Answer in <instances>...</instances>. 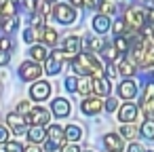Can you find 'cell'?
Returning a JSON list of instances; mask_svg holds the SVG:
<instances>
[{
    "label": "cell",
    "mask_w": 154,
    "mask_h": 152,
    "mask_svg": "<svg viewBox=\"0 0 154 152\" xmlns=\"http://www.w3.org/2000/svg\"><path fill=\"white\" fill-rule=\"evenodd\" d=\"M74 72H78L80 76H91V78H103V66L99 64V59L93 53H80L76 55V59L72 61Z\"/></svg>",
    "instance_id": "cell-1"
},
{
    "label": "cell",
    "mask_w": 154,
    "mask_h": 152,
    "mask_svg": "<svg viewBox=\"0 0 154 152\" xmlns=\"http://www.w3.org/2000/svg\"><path fill=\"white\" fill-rule=\"evenodd\" d=\"M143 21H146V15H143V11H139V9H129L127 15H125L127 32H137V30L143 26Z\"/></svg>",
    "instance_id": "cell-2"
},
{
    "label": "cell",
    "mask_w": 154,
    "mask_h": 152,
    "mask_svg": "<svg viewBox=\"0 0 154 152\" xmlns=\"http://www.w3.org/2000/svg\"><path fill=\"white\" fill-rule=\"evenodd\" d=\"M53 15H55V19H57L59 23H72V21L76 19V11H74L70 5H66V2H59V5L53 9Z\"/></svg>",
    "instance_id": "cell-3"
},
{
    "label": "cell",
    "mask_w": 154,
    "mask_h": 152,
    "mask_svg": "<svg viewBox=\"0 0 154 152\" xmlns=\"http://www.w3.org/2000/svg\"><path fill=\"white\" fill-rule=\"evenodd\" d=\"M42 74V68L36 64V61H23L19 66V76L23 80H36L38 76Z\"/></svg>",
    "instance_id": "cell-4"
},
{
    "label": "cell",
    "mask_w": 154,
    "mask_h": 152,
    "mask_svg": "<svg viewBox=\"0 0 154 152\" xmlns=\"http://www.w3.org/2000/svg\"><path fill=\"white\" fill-rule=\"evenodd\" d=\"M49 139H47V150H55V148H59L61 146V141L66 139V131L61 129V127H57V125H53V127H49Z\"/></svg>",
    "instance_id": "cell-5"
},
{
    "label": "cell",
    "mask_w": 154,
    "mask_h": 152,
    "mask_svg": "<svg viewBox=\"0 0 154 152\" xmlns=\"http://www.w3.org/2000/svg\"><path fill=\"white\" fill-rule=\"evenodd\" d=\"M49 93H51V85H49V82H45V80L34 82V85H32V89H30V95H32V99H36V101L47 99V97H49Z\"/></svg>",
    "instance_id": "cell-6"
},
{
    "label": "cell",
    "mask_w": 154,
    "mask_h": 152,
    "mask_svg": "<svg viewBox=\"0 0 154 152\" xmlns=\"http://www.w3.org/2000/svg\"><path fill=\"white\" fill-rule=\"evenodd\" d=\"M101 108H103V101H101L99 97H87V99L80 104V110H82V114H87V116L99 114Z\"/></svg>",
    "instance_id": "cell-7"
},
{
    "label": "cell",
    "mask_w": 154,
    "mask_h": 152,
    "mask_svg": "<svg viewBox=\"0 0 154 152\" xmlns=\"http://www.w3.org/2000/svg\"><path fill=\"white\" fill-rule=\"evenodd\" d=\"M49 112L42 108H32V112L28 114V123H32V127H42L49 123Z\"/></svg>",
    "instance_id": "cell-8"
},
{
    "label": "cell",
    "mask_w": 154,
    "mask_h": 152,
    "mask_svg": "<svg viewBox=\"0 0 154 152\" xmlns=\"http://www.w3.org/2000/svg\"><path fill=\"white\" fill-rule=\"evenodd\" d=\"M80 49H82V38L80 36H68L63 40V51L66 55H80Z\"/></svg>",
    "instance_id": "cell-9"
},
{
    "label": "cell",
    "mask_w": 154,
    "mask_h": 152,
    "mask_svg": "<svg viewBox=\"0 0 154 152\" xmlns=\"http://www.w3.org/2000/svg\"><path fill=\"white\" fill-rule=\"evenodd\" d=\"M137 114H139V110H137L135 104H125V106L118 110V118H120L125 125H131V123L137 118Z\"/></svg>",
    "instance_id": "cell-10"
},
{
    "label": "cell",
    "mask_w": 154,
    "mask_h": 152,
    "mask_svg": "<svg viewBox=\"0 0 154 152\" xmlns=\"http://www.w3.org/2000/svg\"><path fill=\"white\" fill-rule=\"evenodd\" d=\"M118 95L122 97V99H133L135 95H137V85H135V80H122L120 82V87H118Z\"/></svg>",
    "instance_id": "cell-11"
},
{
    "label": "cell",
    "mask_w": 154,
    "mask_h": 152,
    "mask_svg": "<svg viewBox=\"0 0 154 152\" xmlns=\"http://www.w3.org/2000/svg\"><path fill=\"white\" fill-rule=\"evenodd\" d=\"M51 110H53V114H55L57 118H66V116L70 114V104H68V99H63V97H57V99H53V104H51Z\"/></svg>",
    "instance_id": "cell-12"
},
{
    "label": "cell",
    "mask_w": 154,
    "mask_h": 152,
    "mask_svg": "<svg viewBox=\"0 0 154 152\" xmlns=\"http://www.w3.org/2000/svg\"><path fill=\"white\" fill-rule=\"evenodd\" d=\"M7 123H9V127H11V129H15V131L19 133V131H23V129H26L28 118H26V116H21V114H17V112H11V114L7 116Z\"/></svg>",
    "instance_id": "cell-13"
},
{
    "label": "cell",
    "mask_w": 154,
    "mask_h": 152,
    "mask_svg": "<svg viewBox=\"0 0 154 152\" xmlns=\"http://www.w3.org/2000/svg\"><path fill=\"white\" fill-rule=\"evenodd\" d=\"M103 146H106L110 152H120V150H122V139H120L116 133H106V135H103Z\"/></svg>",
    "instance_id": "cell-14"
},
{
    "label": "cell",
    "mask_w": 154,
    "mask_h": 152,
    "mask_svg": "<svg viewBox=\"0 0 154 152\" xmlns=\"http://www.w3.org/2000/svg\"><path fill=\"white\" fill-rule=\"evenodd\" d=\"M110 89H112V85H110V80L103 76V78H97L95 82H93V91L97 93V97H103V95H108L110 93Z\"/></svg>",
    "instance_id": "cell-15"
},
{
    "label": "cell",
    "mask_w": 154,
    "mask_h": 152,
    "mask_svg": "<svg viewBox=\"0 0 154 152\" xmlns=\"http://www.w3.org/2000/svg\"><path fill=\"white\" fill-rule=\"evenodd\" d=\"M42 32H45V28H28L26 32H23V38H26V42H36V40H42Z\"/></svg>",
    "instance_id": "cell-16"
},
{
    "label": "cell",
    "mask_w": 154,
    "mask_h": 152,
    "mask_svg": "<svg viewBox=\"0 0 154 152\" xmlns=\"http://www.w3.org/2000/svg\"><path fill=\"white\" fill-rule=\"evenodd\" d=\"M28 137H30V144H38V141L47 139V131L42 127H32L30 133H28Z\"/></svg>",
    "instance_id": "cell-17"
},
{
    "label": "cell",
    "mask_w": 154,
    "mask_h": 152,
    "mask_svg": "<svg viewBox=\"0 0 154 152\" xmlns=\"http://www.w3.org/2000/svg\"><path fill=\"white\" fill-rule=\"evenodd\" d=\"M17 23H19V19H17V17H2V19H0V28H2L7 34L15 32Z\"/></svg>",
    "instance_id": "cell-18"
},
{
    "label": "cell",
    "mask_w": 154,
    "mask_h": 152,
    "mask_svg": "<svg viewBox=\"0 0 154 152\" xmlns=\"http://www.w3.org/2000/svg\"><path fill=\"white\" fill-rule=\"evenodd\" d=\"M30 55H32V59L42 61V59H47V57H49V51H47L42 45H34V47L30 49Z\"/></svg>",
    "instance_id": "cell-19"
},
{
    "label": "cell",
    "mask_w": 154,
    "mask_h": 152,
    "mask_svg": "<svg viewBox=\"0 0 154 152\" xmlns=\"http://www.w3.org/2000/svg\"><path fill=\"white\" fill-rule=\"evenodd\" d=\"M99 53H101V55H103V59H108V61H116V59H118V55H120V53L116 51V47H114V45H103V49H101Z\"/></svg>",
    "instance_id": "cell-20"
},
{
    "label": "cell",
    "mask_w": 154,
    "mask_h": 152,
    "mask_svg": "<svg viewBox=\"0 0 154 152\" xmlns=\"http://www.w3.org/2000/svg\"><path fill=\"white\" fill-rule=\"evenodd\" d=\"M93 28H95V32H108V28H110V21H108V17H103V15H97L95 19H93Z\"/></svg>",
    "instance_id": "cell-21"
},
{
    "label": "cell",
    "mask_w": 154,
    "mask_h": 152,
    "mask_svg": "<svg viewBox=\"0 0 154 152\" xmlns=\"http://www.w3.org/2000/svg\"><path fill=\"white\" fill-rule=\"evenodd\" d=\"M116 13V5L112 2V0H101V5H99V15L108 17V15H114Z\"/></svg>",
    "instance_id": "cell-22"
},
{
    "label": "cell",
    "mask_w": 154,
    "mask_h": 152,
    "mask_svg": "<svg viewBox=\"0 0 154 152\" xmlns=\"http://www.w3.org/2000/svg\"><path fill=\"white\" fill-rule=\"evenodd\" d=\"M93 82H95V80H93L91 76H82V78L78 80V91L85 93V95L91 93V91H93Z\"/></svg>",
    "instance_id": "cell-23"
},
{
    "label": "cell",
    "mask_w": 154,
    "mask_h": 152,
    "mask_svg": "<svg viewBox=\"0 0 154 152\" xmlns=\"http://www.w3.org/2000/svg\"><path fill=\"white\" fill-rule=\"evenodd\" d=\"M42 42H47L49 47H55V42H57V32H55L53 28H45V32H42Z\"/></svg>",
    "instance_id": "cell-24"
},
{
    "label": "cell",
    "mask_w": 154,
    "mask_h": 152,
    "mask_svg": "<svg viewBox=\"0 0 154 152\" xmlns=\"http://www.w3.org/2000/svg\"><path fill=\"white\" fill-rule=\"evenodd\" d=\"M137 133H139V131H137V127H135L133 123H131V125H122V127H120V135H122V137H127V139H135V137H137Z\"/></svg>",
    "instance_id": "cell-25"
},
{
    "label": "cell",
    "mask_w": 154,
    "mask_h": 152,
    "mask_svg": "<svg viewBox=\"0 0 154 152\" xmlns=\"http://www.w3.org/2000/svg\"><path fill=\"white\" fill-rule=\"evenodd\" d=\"M139 133H141L143 137H148V139H154V120H152V118H148V120L141 125Z\"/></svg>",
    "instance_id": "cell-26"
},
{
    "label": "cell",
    "mask_w": 154,
    "mask_h": 152,
    "mask_svg": "<svg viewBox=\"0 0 154 152\" xmlns=\"http://www.w3.org/2000/svg\"><path fill=\"white\" fill-rule=\"evenodd\" d=\"M118 72L125 74V76H131V74L135 72V66H133L129 59H120V61H118Z\"/></svg>",
    "instance_id": "cell-27"
},
{
    "label": "cell",
    "mask_w": 154,
    "mask_h": 152,
    "mask_svg": "<svg viewBox=\"0 0 154 152\" xmlns=\"http://www.w3.org/2000/svg\"><path fill=\"white\" fill-rule=\"evenodd\" d=\"M80 137H82V131H80L78 127H74V125L66 127V139H70V141H76V139H80Z\"/></svg>",
    "instance_id": "cell-28"
},
{
    "label": "cell",
    "mask_w": 154,
    "mask_h": 152,
    "mask_svg": "<svg viewBox=\"0 0 154 152\" xmlns=\"http://www.w3.org/2000/svg\"><path fill=\"white\" fill-rule=\"evenodd\" d=\"M141 110L146 116H152L154 114V99H141Z\"/></svg>",
    "instance_id": "cell-29"
},
{
    "label": "cell",
    "mask_w": 154,
    "mask_h": 152,
    "mask_svg": "<svg viewBox=\"0 0 154 152\" xmlns=\"http://www.w3.org/2000/svg\"><path fill=\"white\" fill-rule=\"evenodd\" d=\"M112 30H114V34H116V38L118 36H122L125 32H127V23H125V19H118L114 26H112Z\"/></svg>",
    "instance_id": "cell-30"
},
{
    "label": "cell",
    "mask_w": 154,
    "mask_h": 152,
    "mask_svg": "<svg viewBox=\"0 0 154 152\" xmlns=\"http://www.w3.org/2000/svg\"><path fill=\"white\" fill-rule=\"evenodd\" d=\"M114 47H116V51H118V53H125V51H129V49H131V47H129V42H127V38H122V36H118V38H116Z\"/></svg>",
    "instance_id": "cell-31"
},
{
    "label": "cell",
    "mask_w": 154,
    "mask_h": 152,
    "mask_svg": "<svg viewBox=\"0 0 154 152\" xmlns=\"http://www.w3.org/2000/svg\"><path fill=\"white\" fill-rule=\"evenodd\" d=\"M89 49H93V51H101V49H103V42H101L97 36H93V38H89Z\"/></svg>",
    "instance_id": "cell-32"
},
{
    "label": "cell",
    "mask_w": 154,
    "mask_h": 152,
    "mask_svg": "<svg viewBox=\"0 0 154 152\" xmlns=\"http://www.w3.org/2000/svg\"><path fill=\"white\" fill-rule=\"evenodd\" d=\"M66 89H68V91H78V80H76L74 76H68V78H66Z\"/></svg>",
    "instance_id": "cell-33"
},
{
    "label": "cell",
    "mask_w": 154,
    "mask_h": 152,
    "mask_svg": "<svg viewBox=\"0 0 154 152\" xmlns=\"http://www.w3.org/2000/svg\"><path fill=\"white\" fill-rule=\"evenodd\" d=\"M30 112H32V104H30V101H21L19 108H17V114L23 116V114H30Z\"/></svg>",
    "instance_id": "cell-34"
},
{
    "label": "cell",
    "mask_w": 154,
    "mask_h": 152,
    "mask_svg": "<svg viewBox=\"0 0 154 152\" xmlns=\"http://www.w3.org/2000/svg\"><path fill=\"white\" fill-rule=\"evenodd\" d=\"M143 99H154V82H148V85H146Z\"/></svg>",
    "instance_id": "cell-35"
},
{
    "label": "cell",
    "mask_w": 154,
    "mask_h": 152,
    "mask_svg": "<svg viewBox=\"0 0 154 152\" xmlns=\"http://www.w3.org/2000/svg\"><path fill=\"white\" fill-rule=\"evenodd\" d=\"M26 148L21 146V144H17V141H11V144H7V152H23Z\"/></svg>",
    "instance_id": "cell-36"
},
{
    "label": "cell",
    "mask_w": 154,
    "mask_h": 152,
    "mask_svg": "<svg viewBox=\"0 0 154 152\" xmlns=\"http://www.w3.org/2000/svg\"><path fill=\"white\" fill-rule=\"evenodd\" d=\"M82 5H85L87 9H95V7L101 5V0H82Z\"/></svg>",
    "instance_id": "cell-37"
},
{
    "label": "cell",
    "mask_w": 154,
    "mask_h": 152,
    "mask_svg": "<svg viewBox=\"0 0 154 152\" xmlns=\"http://www.w3.org/2000/svg\"><path fill=\"white\" fill-rule=\"evenodd\" d=\"M116 106H118V101H116V99H108V101H106V110H108V112H114V110H116Z\"/></svg>",
    "instance_id": "cell-38"
},
{
    "label": "cell",
    "mask_w": 154,
    "mask_h": 152,
    "mask_svg": "<svg viewBox=\"0 0 154 152\" xmlns=\"http://www.w3.org/2000/svg\"><path fill=\"white\" fill-rule=\"evenodd\" d=\"M9 51H0V66H7L9 64Z\"/></svg>",
    "instance_id": "cell-39"
},
{
    "label": "cell",
    "mask_w": 154,
    "mask_h": 152,
    "mask_svg": "<svg viewBox=\"0 0 154 152\" xmlns=\"http://www.w3.org/2000/svg\"><path fill=\"white\" fill-rule=\"evenodd\" d=\"M11 49V38H2L0 40V51H9Z\"/></svg>",
    "instance_id": "cell-40"
},
{
    "label": "cell",
    "mask_w": 154,
    "mask_h": 152,
    "mask_svg": "<svg viewBox=\"0 0 154 152\" xmlns=\"http://www.w3.org/2000/svg\"><path fill=\"white\" fill-rule=\"evenodd\" d=\"M7 139H9V131H7L5 127H0V146H2Z\"/></svg>",
    "instance_id": "cell-41"
},
{
    "label": "cell",
    "mask_w": 154,
    "mask_h": 152,
    "mask_svg": "<svg viewBox=\"0 0 154 152\" xmlns=\"http://www.w3.org/2000/svg\"><path fill=\"white\" fill-rule=\"evenodd\" d=\"M61 152H80V148H78V146H74V144H70V146H63V148H61Z\"/></svg>",
    "instance_id": "cell-42"
},
{
    "label": "cell",
    "mask_w": 154,
    "mask_h": 152,
    "mask_svg": "<svg viewBox=\"0 0 154 152\" xmlns=\"http://www.w3.org/2000/svg\"><path fill=\"white\" fill-rule=\"evenodd\" d=\"M129 152H143V148H141L139 144H135V141H131V146H129Z\"/></svg>",
    "instance_id": "cell-43"
},
{
    "label": "cell",
    "mask_w": 154,
    "mask_h": 152,
    "mask_svg": "<svg viewBox=\"0 0 154 152\" xmlns=\"http://www.w3.org/2000/svg\"><path fill=\"white\" fill-rule=\"evenodd\" d=\"M23 152H40V148H38L36 144H30V146H28V148H26Z\"/></svg>",
    "instance_id": "cell-44"
},
{
    "label": "cell",
    "mask_w": 154,
    "mask_h": 152,
    "mask_svg": "<svg viewBox=\"0 0 154 152\" xmlns=\"http://www.w3.org/2000/svg\"><path fill=\"white\" fill-rule=\"evenodd\" d=\"M72 5H76V7H85V5H82V0H72Z\"/></svg>",
    "instance_id": "cell-45"
},
{
    "label": "cell",
    "mask_w": 154,
    "mask_h": 152,
    "mask_svg": "<svg viewBox=\"0 0 154 152\" xmlns=\"http://www.w3.org/2000/svg\"><path fill=\"white\" fill-rule=\"evenodd\" d=\"M148 19H150V21H152V23H154V9H152V11H150V15H148Z\"/></svg>",
    "instance_id": "cell-46"
},
{
    "label": "cell",
    "mask_w": 154,
    "mask_h": 152,
    "mask_svg": "<svg viewBox=\"0 0 154 152\" xmlns=\"http://www.w3.org/2000/svg\"><path fill=\"white\" fill-rule=\"evenodd\" d=\"M0 152H7V146L2 144V146H0Z\"/></svg>",
    "instance_id": "cell-47"
}]
</instances>
